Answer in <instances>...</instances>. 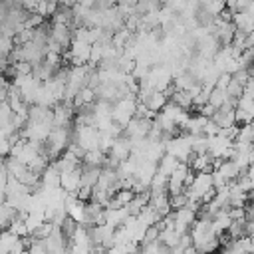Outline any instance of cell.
<instances>
[{
  "mask_svg": "<svg viewBox=\"0 0 254 254\" xmlns=\"http://www.w3.org/2000/svg\"><path fill=\"white\" fill-rule=\"evenodd\" d=\"M105 222V204L97 200H85L83 202V216H81V226L89 224H101Z\"/></svg>",
  "mask_w": 254,
  "mask_h": 254,
  "instance_id": "obj_1",
  "label": "cell"
},
{
  "mask_svg": "<svg viewBox=\"0 0 254 254\" xmlns=\"http://www.w3.org/2000/svg\"><path fill=\"white\" fill-rule=\"evenodd\" d=\"M81 185V165L60 175V189L65 192H75Z\"/></svg>",
  "mask_w": 254,
  "mask_h": 254,
  "instance_id": "obj_2",
  "label": "cell"
},
{
  "mask_svg": "<svg viewBox=\"0 0 254 254\" xmlns=\"http://www.w3.org/2000/svg\"><path fill=\"white\" fill-rule=\"evenodd\" d=\"M58 226H60V232H62L64 240H65V242H71V244H73V236H75V232L79 230L81 222H79L77 218H73L71 214H65V216L62 218V222H60Z\"/></svg>",
  "mask_w": 254,
  "mask_h": 254,
  "instance_id": "obj_3",
  "label": "cell"
},
{
  "mask_svg": "<svg viewBox=\"0 0 254 254\" xmlns=\"http://www.w3.org/2000/svg\"><path fill=\"white\" fill-rule=\"evenodd\" d=\"M18 208L14 206V204H10L8 200H4L2 204H0V230H6V228H10V224L14 222V218L18 216Z\"/></svg>",
  "mask_w": 254,
  "mask_h": 254,
  "instance_id": "obj_4",
  "label": "cell"
},
{
  "mask_svg": "<svg viewBox=\"0 0 254 254\" xmlns=\"http://www.w3.org/2000/svg\"><path fill=\"white\" fill-rule=\"evenodd\" d=\"M224 91H226V97H230V99H236V101H238V99L242 97V93H244V83L230 75V79H228V83H226Z\"/></svg>",
  "mask_w": 254,
  "mask_h": 254,
  "instance_id": "obj_5",
  "label": "cell"
},
{
  "mask_svg": "<svg viewBox=\"0 0 254 254\" xmlns=\"http://www.w3.org/2000/svg\"><path fill=\"white\" fill-rule=\"evenodd\" d=\"M224 99H226V91H224L222 87H216V85H214V87L208 91V103H210V105L218 107V105L224 103Z\"/></svg>",
  "mask_w": 254,
  "mask_h": 254,
  "instance_id": "obj_6",
  "label": "cell"
}]
</instances>
